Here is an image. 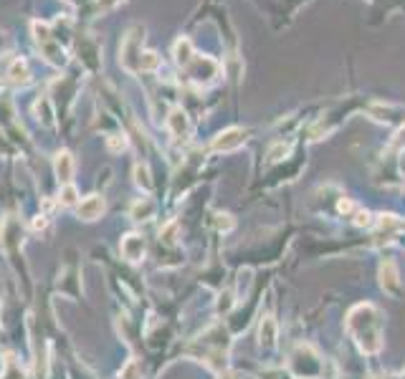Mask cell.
<instances>
[{
	"label": "cell",
	"instance_id": "30bf717a",
	"mask_svg": "<svg viewBox=\"0 0 405 379\" xmlns=\"http://www.w3.org/2000/svg\"><path fill=\"white\" fill-rule=\"evenodd\" d=\"M8 76H10V81H13V84L26 87L28 81H31V71H28L26 59H15L13 64H10V71H8Z\"/></svg>",
	"mask_w": 405,
	"mask_h": 379
},
{
	"label": "cell",
	"instance_id": "5b68a950",
	"mask_svg": "<svg viewBox=\"0 0 405 379\" xmlns=\"http://www.w3.org/2000/svg\"><path fill=\"white\" fill-rule=\"evenodd\" d=\"M243 142H246V132L233 126V129H226V132L218 134V137L213 140V152H233V149H239Z\"/></svg>",
	"mask_w": 405,
	"mask_h": 379
},
{
	"label": "cell",
	"instance_id": "7c38bea8",
	"mask_svg": "<svg viewBox=\"0 0 405 379\" xmlns=\"http://www.w3.org/2000/svg\"><path fill=\"white\" fill-rule=\"evenodd\" d=\"M261 346H273L276 344V321L271 319V316H266L264 321H261Z\"/></svg>",
	"mask_w": 405,
	"mask_h": 379
},
{
	"label": "cell",
	"instance_id": "5bb4252c",
	"mask_svg": "<svg viewBox=\"0 0 405 379\" xmlns=\"http://www.w3.org/2000/svg\"><path fill=\"white\" fill-rule=\"evenodd\" d=\"M159 64H162V59H159L155 51H145V54L140 56V68L142 71H155Z\"/></svg>",
	"mask_w": 405,
	"mask_h": 379
},
{
	"label": "cell",
	"instance_id": "2e32d148",
	"mask_svg": "<svg viewBox=\"0 0 405 379\" xmlns=\"http://www.w3.org/2000/svg\"><path fill=\"white\" fill-rule=\"evenodd\" d=\"M36 114H38V121H43V124H53V119H51V104H48V99L36 101Z\"/></svg>",
	"mask_w": 405,
	"mask_h": 379
},
{
	"label": "cell",
	"instance_id": "6da1fadb",
	"mask_svg": "<svg viewBox=\"0 0 405 379\" xmlns=\"http://www.w3.org/2000/svg\"><path fill=\"white\" fill-rule=\"evenodd\" d=\"M347 329L365 354H378L383 349V316L372 304L355 306L347 316Z\"/></svg>",
	"mask_w": 405,
	"mask_h": 379
},
{
	"label": "cell",
	"instance_id": "7a4b0ae2",
	"mask_svg": "<svg viewBox=\"0 0 405 379\" xmlns=\"http://www.w3.org/2000/svg\"><path fill=\"white\" fill-rule=\"evenodd\" d=\"M34 38L48 64H53V66H64L66 64V54H64L61 43H56V38L51 36L46 23H34Z\"/></svg>",
	"mask_w": 405,
	"mask_h": 379
},
{
	"label": "cell",
	"instance_id": "4fadbf2b",
	"mask_svg": "<svg viewBox=\"0 0 405 379\" xmlns=\"http://www.w3.org/2000/svg\"><path fill=\"white\" fill-rule=\"evenodd\" d=\"M152 213H155V202L152 200H147V198H142V200H137L132 205V210H129V215H132L134 220H147V218H152Z\"/></svg>",
	"mask_w": 405,
	"mask_h": 379
},
{
	"label": "cell",
	"instance_id": "ba28073f",
	"mask_svg": "<svg viewBox=\"0 0 405 379\" xmlns=\"http://www.w3.org/2000/svg\"><path fill=\"white\" fill-rule=\"evenodd\" d=\"M53 170H56V177H59L61 185H71V177H73V154L61 149L56 152L53 157Z\"/></svg>",
	"mask_w": 405,
	"mask_h": 379
},
{
	"label": "cell",
	"instance_id": "ac0fdd59",
	"mask_svg": "<svg viewBox=\"0 0 405 379\" xmlns=\"http://www.w3.org/2000/svg\"><path fill=\"white\" fill-rule=\"evenodd\" d=\"M106 147H109V152H122L127 147V137L125 134H112V137L106 140Z\"/></svg>",
	"mask_w": 405,
	"mask_h": 379
},
{
	"label": "cell",
	"instance_id": "e0dca14e",
	"mask_svg": "<svg viewBox=\"0 0 405 379\" xmlns=\"http://www.w3.org/2000/svg\"><path fill=\"white\" fill-rule=\"evenodd\" d=\"M59 200H61V205H73V202H76V187L73 185H61Z\"/></svg>",
	"mask_w": 405,
	"mask_h": 379
},
{
	"label": "cell",
	"instance_id": "8fae6325",
	"mask_svg": "<svg viewBox=\"0 0 405 379\" xmlns=\"http://www.w3.org/2000/svg\"><path fill=\"white\" fill-rule=\"evenodd\" d=\"M175 61H178L180 66H190L193 64V43L187 38H180L175 43Z\"/></svg>",
	"mask_w": 405,
	"mask_h": 379
},
{
	"label": "cell",
	"instance_id": "9a60e30c",
	"mask_svg": "<svg viewBox=\"0 0 405 379\" xmlns=\"http://www.w3.org/2000/svg\"><path fill=\"white\" fill-rule=\"evenodd\" d=\"M134 182L140 187H145L147 193L152 190V180H150V172H147L145 165H134Z\"/></svg>",
	"mask_w": 405,
	"mask_h": 379
},
{
	"label": "cell",
	"instance_id": "3957f363",
	"mask_svg": "<svg viewBox=\"0 0 405 379\" xmlns=\"http://www.w3.org/2000/svg\"><path fill=\"white\" fill-rule=\"evenodd\" d=\"M142 40H145V28L142 26H134L132 31L125 36V40H122L120 61H122V66L129 68V71H137V68H140Z\"/></svg>",
	"mask_w": 405,
	"mask_h": 379
},
{
	"label": "cell",
	"instance_id": "8992f818",
	"mask_svg": "<svg viewBox=\"0 0 405 379\" xmlns=\"http://www.w3.org/2000/svg\"><path fill=\"white\" fill-rule=\"evenodd\" d=\"M104 198L101 195H89L87 200H81L79 205H76V215H79L81 220H87V223H92V220H99L101 215H104Z\"/></svg>",
	"mask_w": 405,
	"mask_h": 379
},
{
	"label": "cell",
	"instance_id": "52a82bcc",
	"mask_svg": "<svg viewBox=\"0 0 405 379\" xmlns=\"http://www.w3.org/2000/svg\"><path fill=\"white\" fill-rule=\"evenodd\" d=\"M120 251L129 263H140V260L145 258V240H142L137 233H129V235H125V240H122Z\"/></svg>",
	"mask_w": 405,
	"mask_h": 379
},
{
	"label": "cell",
	"instance_id": "9c48e42d",
	"mask_svg": "<svg viewBox=\"0 0 405 379\" xmlns=\"http://www.w3.org/2000/svg\"><path fill=\"white\" fill-rule=\"evenodd\" d=\"M167 129L175 134V137H185L190 124H187V114L183 109H173L170 117H167Z\"/></svg>",
	"mask_w": 405,
	"mask_h": 379
},
{
	"label": "cell",
	"instance_id": "d6986e66",
	"mask_svg": "<svg viewBox=\"0 0 405 379\" xmlns=\"http://www.w3.org/2000/svg\"><path fill=\"white\" fill-rule=\"evenodd\" d=\"M134 377H137V364H134V362H129V364H127V369L122 372V379H134Z\"/></svg>",
	"mask_w": 405,
	"mask_h": 379
},
{
	"label": "cell",
	"instance_id": "277c9868",
	"mask_svg": "<svg viewBox=\"0 0 405 379\" xmlns=\"http://www.w3.org/2000/svg\"><path fill=\"white\" fill-rule=\"evenodd\" d=\"M380 286H383V291H385L388 296H392V299H398L400 293H403L398 268H395L392 260H385V263L380 266Z\"/></svg>",
	"mask_w": 405,
	"mask_h": 379
}]
</instances>
